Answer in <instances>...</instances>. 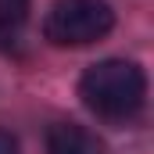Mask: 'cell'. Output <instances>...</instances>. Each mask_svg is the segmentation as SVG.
Masks as SVG:
<instances>
[{
    "label": "cell",
    "instance_id": "obj_4",
    "mask_svg": "<svg viewBox=\"0 0 154 154\" xmlns=\"http://www.w3.org/2000/svg\"><path fill=\"white\" fill-rule=\"evenodd\" d=\"M29 4L32 0H0V50H7L18 39L25 18H29Z\"/></svg>",
    "mask_w": 154,
    "mask_h": 154
},
{
    "label": "cell",
    "instance_id": "obj_1",
    "mask_svg": "<svg viewBox=\"0 0 154 154\" xmlns=\"http://www.w3.org/2000/svg\"><path fill=\"white\" fill-rule=\"evenodd\" d=\"M79 97L93 115L108 118V122H125L147 100V75L133 61L108 57V61H97L93 68L82 72Z\"/></svg>",
    "mask_w": 154,
    "mask_h": 154
},
{
    "label": "cell",
    "instance_id": "obj_5",
    "mask_svg": "<svg viewBox=\"0 0 154 154\" xmlns=\"http://www.w3.org/2000/svg\"><path fill=\"white\" fill-rule=\"evenodd\" d=\"M0 154H18V140L7 129H0Z\"/></svg>",
    "mask_w": 154,
    "mask_h": 154
},
{
    "label": "cell",
    "instance_id": "obj_2",
    "mask_svg": "<svg viewBox=\"0 0 154 154\" xmlns=\"http://www.w3.org/2000/svg\"><path fill=\"white\" fill-rule=\"evenodd\" d=\"M115 29V11L104 0H54L43 18V36L54 47H90Z\"/></svg>",
    "mask_w": 154,
    "mask_h": 154
},
{
    "label": "cell",
    "instance_id": "obj_3",
    "mask_svg": "<svg viewBox=\"0 0 154 154\" xmlns=\"http://www.w3.org/2000/svg\"><path fill=\"white\" fill-rule=\"evenodd\" d=\"M47 154H100V140L75 122H57L47 133Z\"/></svg>",
    "mask_w": 154,
    "mask_h": 154
}]
</instances>
